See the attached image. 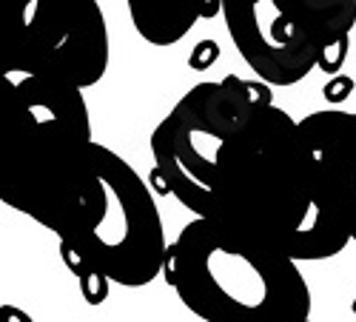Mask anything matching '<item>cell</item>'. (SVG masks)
<instances>
[{"instance_id": "9", "label": "cell", "mask_w": 356, "mask_h": 322, "mask_svg": "<svg viewBox=\"0 0 356 322\" xmlns=\"http://www.w3.org/2000/svg\"><path fill=\"white\" fill-rule=\"evenodd\" d=\"M129 15L137 35L152 46L180 43L200 17H211L220 12V3L202 0H129Z\"/></svg>"}, {"instance_id": "4", "label": "cell", "mask_w": 356, "mask_h": 322, "mask_svg": "<svg viewBox=\"0 0 356 322\" xmlns=\"http://www.w3.org/2000/svg\"><path fill=\"white\" fill-rule=\"evenodd\" d=\"M97 186L80 217L60 234V254L88 303H103L108 282L152 285L168 251L157 200L145 180L108 145H95Z\"/></svg>"}, {"instance_id": "7", "label": "cell", "mask_w": 356, "mask_h": 322, "mask_svg": "<svg viewBox=\"0 0 356 322\" xmlns=\"http://www.w3.org/2000/svg\"><path fill=\"white\" fill-rule=\"evenodd\" d=\"M108 57V23L95 0H0V66L12 77L86 92L106 77Z\"/></svg>"}, {"instance_id": "10", "label": "cell", "mask_w": 356, "mask_h": 322, "mask_svg": "<svg viewBox=\"0 0 356 322\" xmlns=\"http://www.w3.org/2000/svg\"><path fill=\"white\" fill-rule=\"evenodd\" d=\"M0 322H32V316L15 305H3L0 308Z\"/></svg>"}, {"instance_id": "2", "label": "cell", "mask_w": 356, "mask_h": 322, "mask_svg": "<svg viewBox=\"0 0 356 322\" xmlns=\"http://www.w3.org/2000/svg\"><path fill=\"white\" fill-rule=\"evenodd\" d=\"M95 145L80 89L17 77L0 95V202L60 237L97 186Z\"/></svg>"}, {"instance_id": "1", "label": "cell", "mask_w": 356, "mask_h": 322, "mask_svg": "<svg viewBox=\"0 0 356 322\" xmlns=\"http://www.w3.org/2000/svg\"><path fill=\"white\" fill-rule=\"evenodd\" d=\"M205 220L285 254L296 266L331 259L350 243L325 206L300 120L277 103L222 149Z\"/></svg>"}, {"instance_id": "6", "label": "cell", "mask_w": 356, "mask_h": 322, "mask_svg": "<svg viewBox=\"0 0 356 322\" xmlns=\"http://www.w3.org/2000/svg\"><path fill=\"white\" fill-rule=\"evenodd\" d=\"M231 43L262 86H296L314 69L339 72L356 26L353 0H222Z\"/></svg>"}, {"instance_id": "3", "label": "cell", "mask_w": 356, "mask_h": 322, "mask_svg": "<svg viewBox=\"0 0 356 322\" xmlns=\"http://www.w3.org/2000/svg\"><path fill=\"white\" fill-rule=\"evenodd\" d=\"M163 277L202 322H311V285L300 266L259 243L191 220L168 243Z\"/></svg>"}, {"instance_id": "8", "label": "cell", "mask_w": 356, "mask_h": 322, "mask_svg": "<svg viewBox=\"0 0 356 322\" xmlns=\"http://www.w3.org/2000/svg\"><path fill=\"white\" fill-rule=\"evenodd\" d=\"M311 149L325 206L348 240L356 243V114L342 108L314 111L300 120Z\"/></svg>"}, {"instance_id": "5", "label": "cell", "mask_w": 356, "mask_h": 322, "mask_svg": "<svg viewBox=\"0 0 356 322\" xmlns=\"http://www.w3.org/2000/svg\"><path fill=\"white\" fill-rule=\"evenodd\" d=\"M268 106H274V92L259 80L225 74L197 83L152 134L157 188L188 209L194 220H205L222 149Z\"/></svg>"}]
</instances>
